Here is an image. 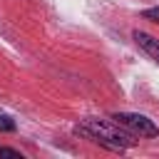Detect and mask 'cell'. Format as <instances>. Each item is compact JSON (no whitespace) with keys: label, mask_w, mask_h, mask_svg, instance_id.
I'll return each mask as SVG.
<instances>
[{"label":"cell","mask_w":159,"mask_h":159,"mask_svg":"<svg viewBox=\"0 0 159 159\" xmlns=\"http://www.w3.org/2000/svg\"><path fill=\"white\" fill-rule=\"evenodd\" d=\"M77 134H82L84 139L104 147V149H112V152H122V149H129L134 147V139H132V132H122L117 122H102V119H87L82 124L75 127Z\"/></svg>","instance_id":"6da1fadb"},{"label":"cell","mask_w":159,"mask_h":159,"mask_svg":"<svg viewBox=\"0 0 159 159\" xmlns=\"http://www.w3.org/2000/svg\"><path fill=\"white\" fill-rule=\"evenodd\" d=\"M0 157H12V159H22V154L17 149H10V147H0Z\"/></svg>","instance_id":"8992f818"},{"label":"cell","mask_w":159,"mask_h":159,"mask_svg":"<svg viewBox=\"0 0 159 159\" xmlns=\"http://www.w3.org/2000/svg\"><path fill=\"white\" fill-rule=\"evenodd\" d=\"M0 132H15V122L5 114H0Z\"/></svg>","instance_id":"277c9868"},{"label":"cell","mask_w":159,"mask_h":159,"mask_svg":"<svg viewBox=\"0 0 159 159\" xmlns=\"http://www.w3.org/2000/svg\"><path fill=\"white\" fill-rule=\"evenodd\" d=\"M112 119H114L119 127H124L127 132L139 134V137H157V134H159V127H157L149 117H144V114H134V112H117V114H112Z\"/></svg>","instance_id":"7a4b0ae2"},{"label":"cell","mask_w":159,"mask_h":159,"mask_svg":"<svg viewBox=\"0 0 159 159\" xmlns=\"http://www.w3.org/2000/svg\"><path fill=\"white\" fill-rule=\"evenodd\" d=\"M132 37H134V42H137L154 62H159V40H157V37H152L149 32H142V30H134Z\"/></svg>","instance_id":"3957f363"},{"label":"cell","mask_w":159,"mask_h":159,"mask_svg":"<svg viewBox=\"0 0 159 159\" xmlns=\"http://www.w3.org/2000/svg\"><path fill=\"white\" fill-rule=\"evenodd\" d=\"M142 17L144 20H152V22H159V7H147L142 12Z\"/></svg>","instance_id":"5b68a950"}]
</instances>
